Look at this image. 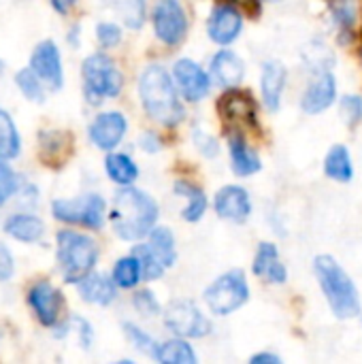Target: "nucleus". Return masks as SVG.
I'll return each instance as SVG.
<instances>
[{"instance_id":"obj_32","label":"nucleus","mask_w":362,"mask_h":364,"mask_svg":"<svg viewBox=\"0 0 362 364\" xmlns=\"http://www.w3.org/2000/svg\"><path fill=\"white\" fill-rule=\"evenodd\" d=\"M128 28H141L145 19V0H107Z\"/></svg>"},{"instance_id":"obj_2","label":"nucleus","mask_w":362,"mask_h":364,"mask_svg":"<svg viewBox=\"0 0 362 364\" xmlns=\"http://www.w3.org/2000/svg\"><path fill=\"white\" fill-rule=\"evenodd\" d=\"M139 94L147 115L154 122L171 128L183 119V107L173 87L171 75L164 70V66L151 64L143 70L139 79Z\"/></svg>"},{"instance_id":"obj_11","label":"nucleus","mask_w":362,"mask_h":364,"mask_svg":"<svg viewBox=\"0 0 362 364\" xmlns=\"http://www.w3.org/2000/svg\"><path fill=\"white\" fill-rule=\"evenodd\" d=\"M28 303L43 326H55L62 305H64V299L49 282H38L30 288Z\"/></svg>"},{"instance_id":"obj_18","label":"nucleus","mask_w":362,"mask_h":364,"mask_svg":"<svg viewBox=\"0 0 362 364\" xmlns=\"http://www.w3.org/2000/svg\"><path fill=\"white\" fill-rule=\"evenodd\" d=\"M254 273L273 284H284L288 279L286 267L280 262V252L273 243H260L254 258Z\"/></svg>"},{"instance_id":"obj_26","label":"nucleus","mask_w":362,"mask_h":364,"mask_svg":"<svg viewBox=\"0 0 362 364\" xmlns=\"http://www.w3.org/2000/svg\"><path fill=\"white\" fill-rule=\"evenodd\" d=\"M105 168H107V175L111 177V181H115L119 186H130L139 177L137 164L126 154H111V156H107Z\"/></svg>"},{"instance_id":"obj_36","label":"nucleus","mask_w":362,"mask_h":364,"mask_svg":"<svg viewBox=\"0 0 362 364\" xmlns=\"http://www.w3.org/2000/svg\"><path fill=\"white\" fill-rule=\"evenodd\" d=\"M9 158L0 156V207L17 192V175L11 168V164L6 162Z\"/></svg>"},{"instance_id":"obj_45","label":"nucleus","mask_w":362,"mask_h":364,"mask_svg":"<svg viewBox=\"0 0 362 364\" xmlns=\"http://www.w3.org/2000/svg\"><path fill=\"white\" fill-rule=\"evenodd\" d=\"M252 363L254 364H280V358H277L275 354H258V356H254V358H252Z\"/></svg>"},{"instance_id":"obj_9","label":"nucleus","mask_w":362,"mask_h":364,"mask_svg":"<svg viewBox=\"0 0 362 364\" xmlns=\"http://www.w3.org/2000/svg\"><path fill=\"white\" fill-rule=\"evenodd\" d=\"M154 32L164 45H179L183 41L188 17L177 0H158L154 6Z\"/></svg>"},{"instance_id":"obj_39","label":"nucleus","mask_w":362,"mask_h":364,"mask_svg":"<svg viewBox=\"0 0 362 364\" xmlns=\"http://www.w3.org/2000/svg\"><path fill=\"white\" fill-rule=\"evenodd\" d=\"M96 36H98V41H100L102 47H115V45L122 41V30H119V26H115V23L102 21V23H98V28H96Z\"/></svg>"},{"instance_id":"obj_4","label":"nucleus","mask_w":362,"mask_h":364,"mask_svg":"<svg viewBox=\"0 0 362 364\" xmlns=\"http://www.w3.org/2000/svg\"><path fill=\"white\" fill-rule=\"evenodd\" d=\"M98 260V247L94 239L75 230L58 232V264L68 284H79L92 273Z\"/></svg>"},{"instance_id":"obj_7","label":"nucleus","mask_w":362,"mask_h":364,"mask_svg":"<svg viewBox=\"0 0 362 364\" xmlns=\"http://www.w3.org/2000/svg\"><path fill=\"white\" fill-rule=\"evenodd\" d=\"M53 218L66 224H79L85 228H100L105 220V200L98 194H83L79 198L53 200Z\"/></svg>"},{"instance_id":"obj_29","label":"nucleus","mask_w":362,"mask_h":364,"mask_svg":"<svg viewBox=\"0 0 362 364\" xmlns=\"http://www.w3.org/2000/svg\"><path fill=\"white\" fill-rule=\"evenodd\" d=\"M149 247L154 250V254L162 260L166 269L175 264V239L169 228H162V226L154 228L149 232Z\"/></svg>"},{"instance_id":"obj_8","label":"nucleus","mask_w":362,"mask_h":364,"mask_svg":"<svg viewBox=\"0 0 362 364\" xmlns=\"http://www.w3.org/2000/svg\"><path fill=\"white\" fill-rule=\"evenodd\" d=\"M164 324L169 331H173L179 337L198 339L209 333V320L203 316V311L190 303V301H175L169 305L164 314Z\"/></svg>"},{"instance_id":"obj_20","label":"nucleus","mask_w":362,"mask_h":364,"mask_svg":"<svg viewBox=\"0 0 362 364\" xmlns=\"http://www.w3.org/2000/svg\"><path fill=\"white\" fill-rule=\"evenodd\" d=\"M115 282L98 275V273H90L79 282V294L85 303H94V305H109L115 301Z\"/></svg>"},{"instance_id":"obj_28","label":"nucleus","mask_w":362,"mask_h":364,"mask_svg":"<svg viewBox=\"0 0 362 364\" xmlns=\"http://www.w3.org/2000/svg\"><path fill=\"white\" fill-rule=\"evenodd\" d=\"M175 192L188 200V205H186V209H183V218H186L188 222L201 220L203 213L207 211V196H205L196 186H190V183H183V181H179V183L175 186Z\"/></svg>"},{"instance_id":"obj_1","label":"nucleus","mask_w":362,"mask_h":364,"mask_svg":"<svg viewBox=\"0 0 362 364\" xmlns=\"http://www.w3.org/2000/svg\"><path fill=\"white\" fill-rule=\"evenodd\" d=\"M156 218H158V205L149 194L128 186L115 194L111 224L117 237L126 241H139L154 230Z\"/></svg>"},{"instance_id":"obj_25","label":"nucleus","mask_w":362,"mask_h":364,"mask_svg":"<svg viewBox=\"0 0 362 364\" xmlns=\"http://www.w3.org/2000/svg\"><path fill=\"white\" fill-rule=\"evenodd\" d=\"M324 173L335 181H350L352 179L354 168H352L350 151L344 145H337L329 151V156L324 160Z\"/></svg>"},{"instance_id":"obj_13","label":"nucleus","mask_w":362,"mask_h":364,"mask_svg":"<svg viewBox=\"0 0 362 364\" xmlns=\"http://www.w3.org/2000/svg\"><path fill=\"white\" fill-rule=\"evenodd\" d=\"M173 77L177 81L179 92L183 94V98L196 102L201 98H205L209 94V75L192 60H179L173 68Z\"/></svg>"},{"instance_id":"obj_15","label":"nucleus","mask_w":362,"mask_h":364,"mask_svg":"<svg viewBox=\"0 0 362 364\" xmlns=\"http://www.w3.org/2000/svg\"><path fill=\"white\" fill-rule=\"evenodd\" d=\"M215 211L220 218L230 222H245L252 213L250 194L239 186H226L215 196Z\"/></svg>"},{"instance_id":"obj_10","label":"nucleus","mask_w":362,"mask_h":364,"mask_svg":"<svg viewBox=\"0 0 362 364\" xmlns=\"http://www.w3.org/2000/svg\"><path fill=\"white\" fill-rule=\"evenodd\" d=\"M30 68L41 77L45 85H49L53 92H58L64 83L62 77V60L60 51L53 41H43L34 47L30 58Z\"/></svg>"},{"instance_id":"obj_16","label":"nucleus","mask_w":362,"mask_h":364,"mask_svg":"<svg viewBox=\"0 0 362 364\" xmlns=\"http://www.w3.org/2000/svg\"><path fill=\"white\" fill-rule=\"evenodd\" d=\"M337 94V83L335 77L329 70H322L305 90L303 94V109L307 113H322L326 107L333 105Z\"/></svg>"},{"instance_id":"obj_21","label":"nucleus","mask_w":362,"mask_h":364,"mask_svg":"<svg viewBox=\"0 0 362 364\" xmlns=\"http://www.w3.org/2000/svg\"><path fill=\"white\" fill-rule=\"evenodd\" d=\"M243 62L233 51H220L211 62V75L222 87H233L243 79Z\"/></svg>"},{"instance_id":"obj_23","label":"nucleus","mask_w":362,"mask_h":364,"mask_svg":"<svg viewBox=\"0 0 362 364\" xmlns=\"http://www.w3.org/2000/svg\"><path fill=\"white\" fill-rule=\"evenodd\" d=\"M70 134L66 132H58V130H51V132H43L41 134V158H43V164H64L66 158H68V151H70Z\"/></svg>"},{"instance_id":"obj_30","label":"nucleus","mask_w":362,"mask_h":364,"mask_svg":"<svg viewBox=\"0 0 362 364\" xmlns=\"http://www.w3.org/2000/svg\"><path fill=\"white\" fill-rule=\"evenodd\" d=\"M141 277H143V269L134 254L117 260V264L113 269V282L119 288H134L141 282Z\"/></svg>"},{"instance_id":"obj_35","label":"nucleus","mask_w":362,"mask_h":364,"mask_svg":"<svg viewBox=\"0 0 362 364\" xmlns=\"http://www.w3.org/2000/svg\"><path fill=\"white\" fill-rule=\"evenodd\" d=\"M132 254L139 258L141 269H143V277H145V279H158V277L164 273L166 267H164L162 260L154 254V250L149 247V243H147V245H137Z\"/></svg>"},{"instance_id":"obj_12","label":"nucleus","mask_w":362,"mask_h":364,"mask_svg":"<svg viewBox=\"0 0 362 364\" xmlns=\"http://www.w3.org/2000/svg\"><path fill=\"white\" fill-rule=\"evenodd\" d=\"M126 128H128V122L122 113L117 111H107V113H100L92 126H90V139L92 143L98 147V149H113L122 143L124 134H126Z\"/></svg>"},{"instance_id":"obj_5","label":"nucleus","mask_w":362,"mask_h":364,"mask_svg":"<svg viewBox=\"0 0 362 364\" xmlns=\"http://www.w3.org/2000/svg\"><path fill=\"white\" fill-rule=\"evenodd\" d=\"M83 83H85V98L92 105H98L105 98L119 96L124 79L109 55L94 53L83 62Z\"/></svg>"},{"instance_id":"obj_41","label":"nucleus","mask_w":362,"mask_h":364,"mask_svg":"<svg viewBox=\"0 0 362 364\" xmlns=\"http://www.w3.org/2000/svg\"><path fill=\"white\" fill-rule=\"evenodd\" d=\"M194 143H196V147L201 149V154L203 156H207V158H213V156H218V143H215V139L213 136H209V134H205V132H194Z\"/></svg>"},{"instance_id":"obj_44","label":"nucleus","mask_w":362,"mask_h":364,"mask_svg":"<svg viewBox=\"0 0 362 364\" xmlns=\"http://www.w3.org/2000/svg\"><path fill=\"white\" fill-rule=\"evenodd\" d=\"M49 2H51V6H53L58 13H62V15H64V13H68V11L75 6V2H77V0H49Z\"/></svg>"},{"instance_id":"obj_38","label":"nucleus","mask_w":362,"mask_h":364,"mask_svg":"<svg viewBox=\"0 0 362 364\" xmlns=\"http://www.w3.org/2000/svg\"><path fill=\"white\" fill-rule=\"evenodd\" d=\"M341 115L346 117V122L350 126L358 124L362 119V98L361 96H354V94H348L344 96L341 100Z\"/></svg>"},{"instance_id":"obj_27","label":"nucleus","mask_w":362,"mask_h":364,"mask_svg":"<svg viewBox=\"0 0 362 364\" xmlns=\"http://www.w3.org/2000/svg\"><path fill=\"white\" fill-rule=\"evenodd\" d=\"M158 363L162 364H194L196 363V354L192 352V348L186 341H166L162 346H158L156 356Z\"/></svg>"},{"instance_id":"obj_3","label":"nucleus","mask_w":362,"mask_h":364,"mask_svg":"<svg viewBox=\"0 0 362 364\" xmlns=\"http://www.w3.org/2000/svg\"><path fill=\"white\" fill-rule=\"evenodd\" d=\"M316 275H318L322 292L337 318L348 320V318H356L361 314V299H358L354 282L331 256L316 258Z\"/></svg>"},{"instance_id":"obj_22","label":"nucleus","mask_w":362,"mask_h":364,"mask_svg":"<svg viewBox=\"0 0 362 364\" xmlns=\"http://www.w3.org/2000/svg\"><path fill=\"white\" fill-rule=\"evenodd\" d=\"M4 232L21 243H34L43 237L45 226L38 218L28 215V213H15L11 218H6L4 222Z\"/></svg>"},{"instance_id":"obj_46","label":"nucleus","mask_w":362,"mask_h":364,"mask_svg":"<svg viewBox=\"0 0 362 364\" xmlns=\"http://www.w3.org/2000/svg\"><path fill=\"white\" fill-rule=\"evenodd\" d=\"M233 2H237V4H254V0H233Z\"/></svg>"},{"instance_id":"obj_24","label":"nucleus","mask_w":362,"mask_h":364,"mask_svg":"<svg viewBox=\"0 0 362 364\" xmlns=\"http://www.w3.org/2000/svg\"><path fill=\"white\" fill-rule=\"evenodd\" d=\"M230 158H233V168L241 177H250L260 171V158L258 154L245 145L241 136L230 139Z\"/></svg>"},{"instance_id":"obj_33","label":"nucleus","mask_w":362,"mask_h":364,"mask_svg":"<svg viewBox=\"0 0 362 364\" xmlns=\"http://www.w3.org/2000/svg\"><path fill=\"white\" fill-rule=\"evenodd\" d=\"M333 19L341 32V38H348L356 23V0H333Z\"/></svg>"},{"instance_id":"obj_42","label":"nucleus","mask_w":362,"mask_h":364,"mask_svg":"<svg viewBox=\"0 0 362 364\" xmlns=\"http://www.w3.org/2000/svg\"><path fill=\"white\" fill-rule=\"evenodd\" d=\"M13 275V256L11 252L0 243V282H6Z\"/></svg>"},{"instance_id":"obj_40","label":"nucleus","mask_w":362,"mask_h":364,"mask_svg":"<svg viewBox=\"0 0 362 364\" xmlns=\"http://www.w3.org/2000/svg\"><path fill=\"white\" fill-rule=\"evenodd\" d=\"M132 303H134V307L143 314V316H156L158 311H160V305H158V301L154 299V294L149 292V290H143V292H137L134 294V299H132Z\"/></svg>"},{"instance_id":"obj_31","label":"nucleus","mask_w":362,"mask_h":364,"mask_svg":"<svg viewBox=\"0 0 362 364\" xmlns=\"http://www.w3.org/2000/svg\"><path fill=\"white\" fill-rule=\"evenodd\" d=\"M19 154V134L17 128L11 119V115L0 109V156L4 158H15Z\"/></svg>"},{"instance_id":"obj_34","label":"nucleus","mask_w":362,"mask_h":364,"mask_svg":"<svg viewBox=\"0 0 362 364\" xmlns=\"http://www.w3.org/2000/svg\"><path fill=\"white\" fill-rule=\"evenodd\" d=\"M15 83H17V87L21 90V94L28 100H34V102H43L45 100L43 81H41V77L32 68H21L17 73V77H15Z\"/></svg>"},{"instance_id":"obj_14","label":"nucleus","mask_w":362,"mask_h":364,"mask_svg":"<svg viewBox=\"0 0 362 364\" xmlns=\"http://www.w3.org/2000/svg\"><path fill=\"white\" fill-rule=\"evenodd\" d=\"M243 28V19H241V13L230 6V4H220L213 9L209 21H207V32L211 36L213 43L218 45H228L233 43L239 32Z\"/></svg>"},{"instance_id":"obj_43","label":"nucleus","mask_w":362,"mask_h":364,"mask_svg":"<svg viewBox=\"0 0 362 364\" xmlns=\"http://www.w3.org/2000/svg\"><path fill=\"white\" fill-rule=\"evenodd\" d=\"M141 147H143L145 151L154 154V151L160 149V139H158L154 132H145V134L141 136Z\"/></svg>"},{"instance_id":"obj_17","label":"nucleus","mask_w":362,"mask_h":364,"mask_svg":"<svg viewBox=\"0 0 362 364\" xmlns=\"http://www.w3.org/2000/svg\"><path fill=\"white\" fill-rule=\"evenodd\" d=\"M284 85H286V68L280 62H267L262 66V77H260V90H262V100L267 109L271 111L280 109Z\"/></svg>"},{"instance_id":"obj_6","label":"nucleus","mask_w":362,"mask_h":364,"mask_svg":"<svg viewBox=\"0 0 362 364\" xmlns=\"http://www.w3.org/2000/svg\"><path fill=\"white\" fill-rule=\"evenodd\" d=\"M247 296H250V288H247V282L241 271H230V273L218 277L205 290L207 307L218 316H228V314L237 311L239 307L245 305Z\"/></svg>"},{"instance_id":"obj_37","label":"nucleus","mask_w":362,"mask_h":364,"mask_svg":"<svg viewBox=\"0 0 362 364\" xmlns=\"http://www.w3.org/2000/svg\"><path fill=\"white\" fill-rule=\"evenodd\" d=\"M124 331H126V337L130 339V343L137 348V350H141L143 354H149V356H156V350H158V346L154 343V339L149 337V335H145L141 328H137L134 324H124Z\"/></svg>"},{"instance_id":"obj_19","label":"nucleus","mask_w":362,"mask_h":364,"mask_svg":"<svg viewBox=\"0 0 362 364\" xmlns=\"http://www.w3.org/2000/svg\"><path fill=\"white\" fill-rule=\"evenodd\" d=\"M220 111L222 117L235 124H254L256 122V107L254 100L247 94L241 92H228L222 100H220Z\"/></svg>"}]
</instances>
